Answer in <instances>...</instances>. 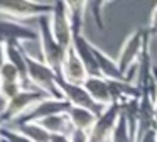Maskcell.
<instances>
[{"instance_id": "obj_30", "label": "cell", "mask_w": 157, "mask_h": 142, "mask_svg": "<svg viewBox=\"0 0 157 142\" xmlns=\"http://www.w3.org/2000/svg\"><path fill=\"white\" fill-rule=\"evenodd\" d=\"M0 130H2V124H0ZM0 139H2V137H0Z\"/></svg>"}, {"instance_id": "obj_11", "label": "cell", "mask_w": 157, "mask_h": 142, "mask_svg": "<svg viewBox=\"0 0 157 142\" xmlns=\"http://www.w3.org/2000/svg\"><path fill=\"white\" fill-rule=\"evenodd\" d=\"M59 76L64 78L69 83H76V85H83L86 81V78L90 76L85 64H83V61L79 59L78 53L75 51L73 46L66 51V56H64V61H63L61 74Z\"/></svg>"}, {"instance_id": "obj_17", "label": "cell", "mask_w": 157, "mask_h": 142, "mask_svg": "<svg viewBox=\"0 0 157 142\" xmlns=\"http://www.w3.org/2000/svg\"><path fill=\"white\" fill-rule=\"evenodd\" d=\"M66 7H68L73 36H79V34H83L85 17L86 12H88V2H66Z\"/></svg>"}, {"instance_id": "obj_25", "label": "cell", "mask_w": 157, "mask_h": 142, "mask_svg": "<svg viewBox=\"0 0 157 142\" xmlns=\"http://www.w3.org/2000/svg\"><path fill=\"white\" fill-rule=\"evenodd\" d=\"M137 142H157V128L152 127V128H149V130H145L139 137Z\"/></svg>"}, {"instance_id": "obj_24", "label": "cell", "mask_w": 157, "mask_h": 142, "mask_svg": "<svg viewBox=\"0 0 157 142\" xmlns=\"http://www.w3.org/2000/svg\"><path fill=\"white\" fill-rule=\"evenodd\" d=\"M147 32H149L150 37H157V5L154 7L152 12H150V20H149Z\"/></svg>"}, {"instance_id": "obj_28", "label": "cell", "mask_w": 157, "mask_h": 142, "mask_svg": "<svg viewBox=\"0 0 157 142\" xmlns=\"http://www.w3.org/2000/svg\"><path fill=\"white\" fill-rule=\"evenodd\" d=\"M7 63V56H5V44H0V69Z\"/></svg>"}, {"instance_id": "obj_3", "label": "cell", "mask_w": 157, "mask_h": 142, "mask_svg": "<svg viewBox=\"0 0 157 142\" xmlns=\"http://www.w3.org/2000/svg\"><path fill=\"white\" fill-rule=\"evenodd\" d=\"M37 32H39V44H41L42 61L51 69H54V73L59 76L61 74L63 61H64V56H66V51L68 49H64L54 39L52 30H51V24H49V15L37 19Z\"/></svg>"}, {"instance_id": "obj_10", "label": "cell", "mask_w": 157, "mask_h": 142, "mask_svg": "<svg viewBox=\"0 0 157 142\" xmlns=\"http://www.w3.org/2000/svg\"><path fill=\"white\" fill-rule=\"evenodd\" d=\"M118 118H120V107L117 103H112L110 107L103 108V112L98 115L93 128L88 132V142H108Z\"/></svg>"}, {"instance_id": "obj_6", "label": "cell", "mask_w": 157, "mask_h": 142, "mask_svg": "<svg viewBox=\"0 0 157 142\" xmlns=\"http://www.w3.org/2000/svg\"><path fill=\"white\" fill-rule=\"evenodd\" d=\"M49 24H51V30H52L54 39L64 49H69L73 46V37L75 36H73L66 2H54V9H52L51 15H49Z\"/></svg>"}, {"instance_id": "obj_12", "label": "cell", "mask_w": 157, "mask_h": 142, "mask_svg": "<svg viewBox=\"0 0 157 142\" xmlns=\"http://www.w3.org/2000/svg\"><path fill=\"white\" fill-rule=\"evenodd\" d=\"M90 97L93 98L96 105L101 108H106L113 103L112 100V90H110V81L105 80L103 76H88L86 81L83 83Z\"/></svg>"}, {"instance_id": "obj_19", "label": "cell", "mask_w": 157, "mask_h": 142, "mask_svg": "<svg viewBox=\"0 0 157 142\" xmlns=\"http://www.w3.org/2000/svg\"><path fill=\"white\" fill-rule=\"evenodd\" d=\"M108 142H133L132 137H130V132H128V125H127L123 117L118 118V122H117Z\"/></svg>"}, {"instance_id": "obj_26", "label": "cell", "mask_w": 157, "mask_h": 142, "mask_svg": "<svg viewBox=\"0 0 157 142\" xmlns=\"http://www.w3.org/2000/svg\"><path fill=\"white\" fill-rule=\"evenodd\" d=\"M51 142H71V137L64 134H54L51 135Z\"/></svg>"}, {"instance_id": "obj_29", "label": "cell", "mask_w": 157, "mask_h": 142, "mask_svg": "<svg viewBox=\"0 0 157 142\" xmlns=\"http://www.w3.org/2000/svg\"><path fill=\"white\" fill-rule=\"evenodd\" d=\"M0 142H7V140H4V139H0Z\"/></svg>"}, {"instance_id": "obj_8", "label": "cell", "mask_w": 157, "mask_h": 142, "mask_svg": "<svg viewBox=\"0 0 157 142\" xmlns=\"http://www.w3.org/2000/svg\"><path fill=\"white\" fill-rule=\"evenodd\" d=\"M32 41H39V32L36 29L25 26L24 22L0 17V44H24Z\"/></svg>"}, {"instance_id": "obj_7", "label": "cell", "mask_w": 157, "mask_h": 142, "mask_svg": "<svg viewBox=\"0 0 157 142\" xmlns=\"http://www.w3.org/2000/svg\"><path fill=\"white\" fill-rule=\"evenodd\" d=\"M58 88H59V91H61L63 98H64L68 103H71L73 107L86 108V110H91L93 113H96V115H100L103 112V108L93 101V98L90 97V93L86 91V88L83 86V85L69 83L64 78L58 76Z\"/></svg>"}, {"instance_id": "obj_13", "label": "cell", "mask_w": 157, "mask_h": 142, "mask_svg": "<svg viewBox=\"0 0 157 142\" xmlns=\"http://www.w3.org/2000/svg\"><path fill=\"white\" fill-rule=\"evenodd\" d=\"M91 49H93V54H95L96 64H98L100 76H103L105 80H108V81H113V80H127V78L120 73L117 59H113L110 54H106L101 47H98L96 44H93V42H91Z\"/></svg>"}, {"instance_id": "obj_21", "label": "cell", "mask_w": 157, "mask_h": 142, "mask_svg": "<svg viewBox=\"0 0 157 142\" xmlns=\"http://www.w3.org/2000/svg\"><path fill=\"white\" fill-rule=\"evenodd\" d=\"M17 81L22 83L21 73H19V69L14 66V64H10L7 61V63L2 66V69H0V83H17Z\"/></svg>"}, {"instance_id": "obj_23", "label": "cell", "mask_w": 157, "mask_h": 142, "mask_svg": "<svg viewBox=\"0 0 157 142\" xmlns=\"http://www.w3.org/2000/svg\"><path fill=\"white\" fill-rule=\"evenodd\" d=\"M106 2H88V10L91 12L95 24L100 30H105V22H103V7Z\"/></svg>"}, {"instance_id": "obj_9", "label": "cell", "mask_w": 157, "mask_h": 142, "mask_svg": "<svg viewBox=\"0 0 157 142\" xmlns=\"http://www.w3.org/2000/svg\"><path fill=\"white\" fill-rule=\"evenodd\" d=\"M71 108V103L64 100V98H46V100L39 101L31 112L21 117L17 122H14L12 125H19V124H36V122H41L48 117L58 113H68V110Z\"/></svg>"}, {"instance_id": "obj_2", "label": "cell", "mask_w": 157, "mask_h": 142, "mask_svg": "<svg viewBox=\"0 0 157 142\" xmlns=\"http://www.w3.org/2000/svg\"><path fill=\"white\" fill-rule=\"evenodd\" d=\"M24 54L25 63H27L29 85L34 86L36 90L44 91L51 98H63L61 91L58 88V74L54 73V69H51L42 59H37L36 56H32L29 51L24 49Z\"/></svg>"}, {"instance_id": "obj_18", "label": "cell", "mask_w": 157, "mask_h": 142, "mask_svg": "<svg viewBox=\"0 0 157 142\" xmlns=\"http://www.w3.org/2000/svg\"><path fill=\"white\" fill-rule=\"evenodd\" d=\"M10 127L17 128L21 134H24L32 142H51V134L46 128H42L39 124H19L10 125Z\"/></svg>"}, {"instance_id": "obj_20", "label": "cell", "mask_w": 157, "mask_h": 142, "mask_svg": "<svg viewBox=\"0 0 157 142\" xmlns=\"http://www.w3.org/2000/svg\"><path fill=\"white\" fill-rule=\"evenodd\" d=\"M24 90L25 88L21 81H17V83H0V98L7 103V101H10L12 98H15Z\"/></svg>"}, {"instance_id": "obj_5", "label": "cell", "mask_w": 157, "mask_h": 142, "mask_svg": "<svg viewBox=\"0 0 157 142\" xmlns=\"http://www.w3.org/2000/svg\"><path fill=\"white\" fill-rule=\"evenodd\" d=\"M54 9V2H0V15L5 19H12L17 22H25L29 19L51 15Z\"/></svg>"}, {"instance_id": "obj_4", "label": "cell", "mask_w": 157, "mask_h": 142, "mask_svg": "<svg viewBox=\"0 0 157 142\" xmlns=\"http://www.w3.org/2000/svg\"><path fill=\"white\" fill-rule=\"evenodd\" d=\"M46 98H49V95H46L41 90H36V88L21 91L15 98L7 101L4 105V110L0 112V124H2V127L9 125V124L12 125L14 122H17L27 112H31L39 101L46 100Z\"/></svg>"}, {"instance_id": "obj_16", "label": "cell", "mask_w": 157, "mask_h": 142, "mask_svg": "<svg viewBox=\"0 0 157 142\" xmlns=\"http://www.w3.org/2000/svg\"><path fill=\"white\" fill-rule=\"evenodd\" d=\"M39 124L42 128L49 132L51 135L54 134H64V135H71V132L75 130L69 122V117L68 113H58V115H52V117H48L41 122H36Z\"/></svg>"}, {"instance_id": "obj_1", "label": "cell", "mask_w": 157, "mask_h": 142, "mask_svg": "<svg viewBox=\"0 0 157 142\" xmlns=\"http://www.w3.org/2000/svg\"><path fill=\"white\" fill-rule=\"evenodd\" d=\"M147 39V30L145 29H135L125 37L122 47L118 51V69L127 80L137 81V64L142 56L144 46Z\"/></svg>"}, {"instance_id": "obj_14", "label": "cell", "mask_w": 157, "mask_h": 142, "mask_svg": "<svg viewBox=\"0 0 157 142\" xmlns=\"http://www.w3.org/2000/svg\"><path fill=\"white\" fill-rule=\"evenodd\" d=\"M73 47L78 53L79 59L83 61V64H85L90 76H100L98 64H96L95 54H93V49H91V41L86 39L83 34H79V36L73 37Z\"/></svg>"}, {"instance_id": "obj_27", "label": "cell", "mask_w": 157, "mask_h": 142, "mask_svg": "<svg viewBox=\"0 0 157 142\" xmlns=\"http://www.w3.org/2000/svg\"><path fill=\"white\" fill-rule=\"evenodd\" d=\"M154 78H155V101H154L155 113H154V124H155V128H157V66L154 68Z\"/></svg>"}, {"instance_id": "obj_22", "label": "cell", "mask_w": 157, "mask_h": 142, "mask_svg": "<svg viewBox=\"0 0 157 142\" xmlns=\"http://www.w3.org/2000/svg\"><path fill=\"white\" fill-rule=\"evenodd\" d=\"M0 137L7 142H32L31 139H27L24 134L17 130V128L10 127V125H4L2 130H0Z\"/></svg>"}, {"instance_id": "obj_15", "label": "cell", "mask_w": 157, "mask_h": 142, "mask_svg": "<svg viewBox=\"0 0 157 142\" xmlns=\"http://www.w3.org/2000/svg\"><path fill=\"white\" fill-rule=\"evenodd\" d=\"M68 117L71 122L73 128L75 130H83V132H90L95 125L98 115L93 113L91 110H86V108H79V107H73L68 110Z\"/></svg>"}]
</instances>
